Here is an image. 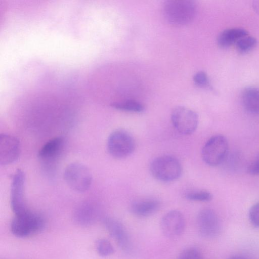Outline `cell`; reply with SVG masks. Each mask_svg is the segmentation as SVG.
I'll list each match as a JSON object with an SVG mask.
<instances>
[{"instance_id":"9c48e42d","label":"cell","mask_w":259,"mask_h":259,"mask_svg":"<svg viewBox=\"0 0 259 259\" xmlns=\"http://www.w3.org/2000/svg\"><path fill=\"white\" fill-rule=\"evenodd\" d=\"M196 225L199 234L205 238H215L221 231L218 216L214 210L210 208L202 209L198 212Z\"/></svg>"},{"instance_id":"d4e9b609","label":"cell","mask_w":259,"mask_h":259,"mask_svg":"<svg viewBox=\"0 0 259 259\" xmlns=\"http://www.w3.org/2000/svg\"><path fill=\"white\" fill-rule=\"evenodd\" d=\"M247 172L251 175H259V154L248 166Z\"/></svg>"},{"instance_id":"603a6c76","label":"cell","mask_w":259,"mask_h":259,"mask_svg":"<svg viewBox=\"0 0 259 259\" xmlns=\"http://www.w3.org/2000/svg\"><path fill=\"white\" fill-rule=\"evenodd\" d=\"M195 83L201 88H209L210 82L207 74L204 71H199L195 74L193 76Z\"/></svg>"},{"instance_id":"8fae6325","label":"cell","mask_w":259,"mask_h":259,"mask_svg":"<svg viewBox=\"0 0 259 259\" xmlns=\"http://www.w3.org/2000/svg\"><path fill=\"white\" fill-rule=\"evenodd\" d=\"M103 224L120 248L125 253L131 252L133 248L131 240L122 223L115 218L108 217L104 219Z\"/></svg>"},{"instance_id":"2e32d148","label":"cell","mask_w":259,"mask_h":259,"mask_svg":"<svg viewBox=\"0 0 259 259\" xmlns=\"http://www.w3.org/2000/svg\"><path fill=\"white\" fill-rule=\"evenodd\" d=\"M64 140L61 137L54 138L46 143L38 152V156L44 160L55 159L60 153Z\"/></svg>"},{"instance_id":"5bb4252c","label":"cell","mask_w":259,"mask_h":259,"mask_svg":"<svg viewBox=\"0 0 259 259\" xmlns=\"http://www.w3.org/2000/svg\"><path fill=\"white\" fill-rule=\"evenodd\" d=\"M248 35V32L242 28H231L222 31L218 36V45L227 48L236 44L242 37Z\"/></svg>"},{"instance_id":"7a4b0ae2","label":"cell","mask_w":259,"mask_h":259,"mask_svg":"<svg viewBox=\"0 0 259 259\" xmlns=\"http://www.w3.org/2000/svg\"><path fill=\"white\" fill-rule=\"evenodd\" d=\"M150 171L155 179L161 182H169L181 177L183 168L177 158L164 155L155 158L152 161Z\"/></svg>"},{"instance_id":"8992f818","label":"cell","mask_w":259,"mask_h":259,"mask_svg":"<svg viewBox=\"0 0 259 259\" xmlns=\"http://www.w3.org/2000/svg\"><path fill=\"white\" fill-rule=\"evenodd\" d=\"M107 148L109 154L116 158H123L132 154L135 149V142L127 131L118 129L109 136Z\"/></svg>"},{"instance_id":"44dd1931","label":"cell","mask_w":259,"mask_h":259,"mask_svg":"<svg viewBox=\"0 0 259 259\" xmlns=\"http://www.w3.org/2000/svg\"><path fill=\"white\" fill-rule=\"evenodd\" d=\"M96 249L98 254L102 257L113 254L115 250L109 241L106 239H100L96 242Z\"/></svg>"},{"instance_id":"4fadbf2b","label":"cell","mask_w":259,"mask_h":259,"mask_svg":"<svg viewBox=\"0 0 259 259\" xmlns=\"http://www.w3.org/2000/svg\"><path fill=\"white\" fill-rule=\"evenodd\" d=\"M160 207V201L155 198H144L133 201L130 206V211L139 217H147L156 212Z\"/></svg>"},{"instance_id":"6da1fadb","label":"cell","mask_w":259,"mask_h":259,"mask_svg":"<svg viewBox=\"0 0 259 259\" xmlns=\"http://www.w3.org/2000/svg\"><path fill=\"white\" fill-rule=\"evenodd\" d=\"M195 3L189 0H169L162 6L164 18L171 24L181 26L191 22L196 14Z\"/></svg>"},{"instance_id":"cb8c5ba5","label":"cell","mask_w":259,"mask_h":259,"mask_svg":"<svg viewBox=\"0 0 259 259\" xmlns=\"http://www.w3.org/2000/svg\"><path fill=\"white\" fill-rule=\"evenodd\" d=\"M248 215L251 224L255 228H259V202L250 207Z\"/></svg>"},{"instance_id":"ffe728a7","label":"cell","mask_w":259,"mask_h":259,"mask_svg":"<svg viewBox=\"0 0 259 259\" xmlns=\"http://www.w3.org/2000/svg\"><path fill=\"white\" fill-rule=\"evenodd\" d=\"M185 197L187 199L191 201L207 202L212 199V195L207 190H199L187 193Z\"/></svg>"},{"instance_id":"30bf717a","label":"cell","mask_w":259,"mask_h":259,"mask_svg":"<svg viewBox=\"0 0 259 259\" xmlns=\"http://www.w3.org/2000/svg\"><path fill=\"white\" fill-rule=\"evenodd\" d=\"M186 226L185 218L178 210H171L165 213L160 222L161 231L164 235L170 239L180 236L184 232Z\"/></svg>"},{"instance_id":"3957f363","label":"cell","mask_w":259,"mask_h":259,"mask_svg":"<svg viewBox=\"0 0 259 259\" xmlns=\"http://www.w3.org/2000/svg\"><path fill=\"white\" fill-rule=\"evenodd\" d=\"M45 223L41 215L29 210L23 214L15 215L11 223L10 229L16 237L25 238L42 231Z\"/></svg>"},{"instance_id":"ac0fdd59","label":"cell","mask_w":259,"mask_h":259,"mask_svg":"<svg viewBox=\"0 0 259 259\" xmlns=\"http://www.w3.org/2000/svg\"><path fill=\"white\" fill-rule=\"evenodd\" d=\"M111 105L115 109L126 112L140 113L144 110V106L142 104L134 100L116 102Z\"/></svg>"},{"instance_id":"e0dca14e","label":"cell","mask_w":259,"mask_h":259,"mask_svg":"<svg viewBox=\"0 0 259 259\" xmlns=\"http://www.w3.org/2000/svg\"><path fill=\"white\" fill-rule=\"evenodd\" d=\"M96 215L95 210L91 205L84 204L76 208L73 219L80 226H88L94 222Z\"/></svg>"},{"instance_id":"ba28073f","label":"cell","mask_w":259,"mask_h":259,"mask_svg":"<svg viewBox=\"0 0 259 259\" xmlns=\"http://www.w3.org/2000/svg\"><path fill=\"white\" fill-rule=\"evenodd\" d=\"M25 176L20 169L13 175L10 189V204L15 215L23 214L29 210L24 196Z\"/></svg>"},{"instance_id":"d6986e66","label":"cell","mask_w":259,"mask_h":259,"mask_svg":"<svg viewBox=\"0 0 259 259\" xmlns=\"http://www.w3.org/2000/svg\"><path fill=\"white\" fill-rule=\"evenodd\" d=\"M257 44V39L248 35L240 38L235 44L237 51L241 53H246L253 49Z\"/></svg>"},{"instance_id":"4316f807","label":"cell","mask_w":259,"mask_h":259,"mask_svg":"<svg viewBox=\"0 0 259 259\" xmlns=\"http://www.w3.org/2000/svg\"><path fill=\"white\" fill-rule=\"evenodd\" d=\"M228 259H247L244 257L241 256H232L230 257H229Z\"/></svg>"},{"instance_id":"7402d4cb","label":"cell","mask_w":259,"mask_h":259,"mask_svg":"<svg viewBox=\"0 0 259 259\" xmlns=\"http://www.w3.org/2000/svg\"><path fill=\"white\" fill-rule=\"evenodd\" d=\"M178 259H203L199 249L191 247L184 249L179 255Z\"/></svg>"},{"instance_id":"5b68a950","label":"cell","mask_w":259,"mask_h":259,"mask_svg":"<svg viewBox=\"0 0 259 259\" xmlns=\"http://www.w3.org/2000/svg\"><path fill=\"white\" fill-rule=\"evenodd\" d=\"M64 178L71 189L81 193L88 190L92 182L90 170L79 162H73L67 166L64 171Z\"/></svg>"},{"instance_id":"52a82bcc","label":"cell","mask_w":259,"mask_h":259,"mask_svg":"<svg viewBox=\"0 0 259 259\" xmlns=\"http://www.w3.org/2000/svg\"><path fill=\"white\" fill-rule=\"evenodd\" d=\"M171 120L175 128L180 133L188 135L193 133L198 124V116L193 110L178 106L172 110Z\"/></svg>"},{"instance_id":"9a60e30c","label":"cell","mask_w":259,"mask_h":259,"mask_svg":"<svg viewBox=\"0 0 259 259\" xmlns=\"http://www.w3.org/2000/svg\"><path fill=\"white\" fill-rule=\"evenodd\" d=\"M242 102L244 109L252 114H259V89L247 87L242 93Z\"/></svg>"},{"instance_id":"277c9868","label":"cell","mask_w":259,"mask_h":259,"mask_svg":"<svg viewBox=\"0 0 259 259\" xmlns=\"http://www.w3.org/2000/svg\"><path fill=\"white\" fill-rule=\"evenodd\" d=\"M229 144L223 135H216L210 137L203 145L201 156L204 162L211 166L221 164L228 155Z\"/></svg>"},{"instance_id":"7c38bea8","label":"cell","mask_w":259,"mask_h":259,"mask_svg":"<svg viewBox=\"0 0 259 259\" xmlns=\"http://www.w3.org/2000/svg\"><path fill=\"white\" fill-rule=\"evenodd\" d=\"M18 140L13 136L1 134L0 135V163L5 165L16 161L20 154Z\"/></svg>"},{"instance_id":"484cf974","label":"cell","mask_w":259,"mask_h":259,"mask_svg":"<svg viewBox=\"0 0 259 259\" xmlns=\"http://www.w3.org/2000/svg\"><path fill=\"white\" fill-rule=\"evenodd\" d=\"M252 6L254 11L259 15V0L253 1Z\"/></svg>"}]
</instances>
